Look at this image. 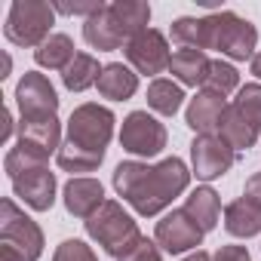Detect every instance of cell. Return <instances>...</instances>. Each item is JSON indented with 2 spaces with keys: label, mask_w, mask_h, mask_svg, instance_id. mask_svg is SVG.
<instances>
[{
  "label": "cell",
  "mask_w": 261,
  "mask_h": 261,
  "mask_svg": "<svg viewBox=\"0 0 261 261\" xmlns=\"http://www.w3.org/2000/svg\"><path fill=\"white\" fill-rule=\"evenodd\" d=\"M114 136V114L101 105H80L74 108L71 120H68V145L105 157V148Z\"/></svg>",
  "instance_id": "obj_3"
},
{
  "label": "cell",
  "mask_w": 261,
  "mask_h": 261,
  "mask_svg": "<svg viewBox=\"0 0 261 261\" xmlns=\"http://www.w3.org/2000/svg\"><path fill=\"white\" fill-rule=\"evenodd\" d=\"M172 40L181 49H209V22L206 19H175L172 22Z\"/></svg>",
  "instance_id": "obj_24"
},
{
  "label": "cell",
  "mask_w": 261,
  "mask_h": 261,
  "mask_svg": "<svg viewBox=\"0 0 261 261\" xmlns=\"http://www.w3.org/2000/svg\"><path fill=\"white\" fill-rule=\"evenodd\" d=\"M224 227L233 237H255V233H261V206H255L246 197L233 200L224 209Z\"/></svg>",
  "instance_id": "obj_17"
},
{
  "label": "cell",
  "mask_w": 261,
  "mask_h": 261,
  "mask_svg": "<svg viewBox=\"0 0 261 261\" xmlns=\"http://www.w3.org/2000/svg\"><path fill=\"white\" fill-rule=\"evenodd\" d=\"M233 105L255 129H261V83H246Z\"/></svg>",
  "instance_id": "obj_28"
},
{
  "label": "cell",
  "mask_w": 261,
  "mask_h": 261,
  "mask_svg": "<svg viewBox=\"0 0 261 261\" xmlns=\"http://www.w3.org/2000/svg\"><path fill=\"white\" fill-rule=\"evenodd\" d=\"M120 145L123 151L136 154V157H157L166 148V126L154 120L148 111H133L123 120Z\"/></svg>",
  "instance_id": "obj_7"
},
{
  "label": "cell",
  "mask_w": 261,
  "mask_h": 261,
  "mask_svg": "<svg viewBox=\"0 0 261 261\" xmlns=\"http://www.w3.org/2000/svg\"><path fill=\"white\" fill-rule=\"evenodd\" d=\"M0 261H25L13 246H4V243H0Z\"/></svg>",
  "instance_id": "obj_34"
},
{
  "label": "cell",
  "mask_w": 261,
  "mask_h": 261,
  "mask_svg": "<svg viewBox=\"0 0 261 261\" xmlns=\"http://www.w3.org/2000/svg\"><path fill=\"white\" fill-rule=\"evenodd\" d=\"M10 68H13V62H10V56H4V77L10 74Z\"/></svg>",
  "instance_id": "obj_38"
},
{
  "label": "cell",
  "mask_w": 261,
  "mask_h": 261,
  "mask_svg": "<svg viewBox=\"0 0 261 261\" xmlns=\"http://www.w3.org/2000/svg\"><path fill=\"white\" fill-rule=\"evenodd\" d=\"M215 261H252V258H249V249L243 246H221L215 252Z\"/></svg>",
  "instance_id": "obj_32"
},
{
  "label": "cell",
  "mask_w": 261,
  "mask_h": 261,
  "mask_svg": "<svg viewBox=\"0 0 261 261\" xmlns=\"http://www.w3.org/2000/svg\"><path fill=\"white\" fill-rule=\"evenodd\" d=\"M191 181L188 166L178 157H166L157 166H145L136 160H126L114 169V188L117 194L133 206L139 215H157L163 212Z\"/></svg>",
  "instance_id": "obj_1"
},
{
  "label": "cell",
  "mask_w": 261,
  "mask_h": 261,
  "mask_svg": "<svg viewBox=\"0 0 261 261\" xmlns=\"http://www.w3.org/2000/svg\"><path fill=\"white\" fill-rule=\"evenodd\" d=\"M185 212L197 221V227L206 233L218 224V215H221V203H218V194L212 188H197L188 203H185Z\"/></svg>",
  "instance_id": "obj_21"
},
{
  "label": "cell",
  "mask_w": 261,
  "mask_h": 261,
  "mask_svg": "<svg viewBox=\"0 0 261 261\" xmlns=\"http://www.w3.org/2000/svg\"><path fill=\"white\" fill-rule=\"evenodd\" d=\"M101 160H105V157L86 154V151H80V148H74V145H68V142L59 148V166H62L65 172H92Z\"/></svg>",
  "instance_id": "obj_27"
},
{
  "label": "cell",
  "mask_w": 261,
  "mask_h": 261,
  "mask_svg": "<svg viewBox=\"0 0 261 261\" xmlns=\"http://www.w3.org/2000/svg\"><path fill=\"white\" fill-rule=\"evenodd\" d=\"M126 59L136 65L139 74H160V71H166L169 62H172L166 37H163L160 31H154V28L142 31L139 37H133V40L126 43Z\"/></svg>",
  "instance_id": "obj_10"
},
{
  "label": "cell",
  "mask_w": 261,
  "mask_h": 261,
  "mask_svg": "<svg viewBox=\"0 0 261 261\" xmlns=\"http://www.w3.org/2000/svg\"><path fill=\"white\" fill-rule=\"evenodd\" d=\"M16 101H19L22 120H46V117H56L59 111V95L53 83L37 71H25V77L16 86Z\"/></svg>",
  "instance_id": "obj_8"
},
{
  "label": "cell",
  "mask_w": 261,
  "mask_h": 261,
  "mask_svg": "<svg viewBox=\"0 0 261 261\" xmlns=\"http://www.w3.org/2000/svg\"><path fill=\"white\" fill-rule=\"evenodd\" d=\"M105 206V188L95 178H71L65 185V209L77 218H92Z\"/></svg>",
  "instance_id": "obj_13"
},
{
  "label": "cell",
  "mask_w": 261,
  "mask_h": 261,
  "mask_svg": "<svg viewBox=\"0 0 261 261\" xmlns=\"http://www.w3.org/2000/svg\"><path fill=\"white\" fill-rule=\"evenodd\" d=\"M108 13H111L114 25L123 34L126 43L133 37H139L142 31H148V22H151V7L139 4V0H120V4H111Z\"/></svg>",
  "instance_id": "obj_15"
},
{
  "label": "cell",
  "mask_w": 261,
  "mask_h": 261,
  "mask_svg": "<svg viewBox=\"0 0 261 261\" xmlns=\"http://www.w3.org/2000/svg\"><path fill=\"white\" fill-rule=\"evenodd\" d=\"M139 89V74H133L126 65L120 62H111L101 68V77H98V92L105 98H114V101H126L133 98Z\"/></svg>",
  "instance_id": "obj_16"
},
{
  "label": "cell",
  "mask_w": 261,
  "mask_h": 261,
  "mask_svg": "<svg viewBox=\"0 0 261 261\" xmlns=\"http://www.w3.org/2000/svg\"><path fill=\"white\" fill-rule=\"evenodd\" d=\"M83 37H86V43H89L92 49H98V53L117 49V46L123 43V34L117 31V25H114L108 7H101L95 16L86 19V25H83Z\"/></svg>",
  "instance_id": "obj_18"
},
{
  "label": "cell",
  "mask_w": 261,
  "mask_h": 261,
  "mask_svg": "<svg viewBox=\"0 0 261 261\" xmlns=\"http://www.w3.org/2000/svg\"><path fill=\"white\" fill-rule=\"evenodd\" d=\"M117 261H163V258H160V249H157L148 237H139Z\"/></svg>",
  "instance_id": "obj_30"
},
{
  "label": "cell",
  "mask_w": 261,
  "mask_h": 261,
  "mask_svg": "<svg viewBox=\"0 0 261 261\" xmlns=\"http://www.w3.org/2000/svg\"><path fill=\"white\" fill-rule=\"evenodd\" d=\"M53 261H98V258H95V252H92L83 240H65V243L56 249Z\"/></svg>",
  "instance_id": "obj_29"
},
{
  "label": "cell",
  "mask_w": 261,
  "mask_h": 261,
  "mask_svg": "<svg viewBox=\"0 0 261 261\" xmlns=\"http://www.w3.org/2000/svg\"><path fill=\"white\" fill-rule=\"evenodd\" d=\"M10 133H13V114H10V111H4V129H0V142H7V139H10Z\"/></svg>",
  "instance_id": "obj_35"
},
{
  "label": "cell",
  "mask_w": 261,
  "mask_h": 261,
  "mask_svg": "<svg viewBox=\"0 0 261 261\" xmlns=\"http://www.w3.org/2000/svg\"><path fill=\"white\" fill-rule=\"evenodd\" d=\"M74 43L68 34H49L37 49H34V59L40 68H49V71H65L71 62H74Z\"/></svg>",
  "instance_id": "obj_20"
},
{
  "label": "cell",
  "mask_w": 261,
  "mask_h": 261,
  "mask_svg": "<svg viewBox=\"0 0 261 261\" xmlns=\"http://www.w3.org/2000/svg\"><path fill=\"white\" fill-rule=\"evenodd\" d=\"M209 62L212 59H206V53H200V49H178V53H172L169 68H172V74L185 86H203V77L209 71Z\"/></svg>",
  "instance_id": "obj_22"
},
{
  "label": "cell",
  "mask_w": 261,
  "mask_h": 261,
  "mask_svg": "<svg viewBox=\"0 0 261 261\" xmlns=\"http://www.w3.org/2000/svg\"><path fill=\"white\" fill-rule=\"evenodd\" d=\"M227 105H224V95H215V92H200L197 98H191L188 105V126L200 136H212L221 129V117H224Z\"/></svg>",
  "instance_id": "obj_14"
},
{
  "label": "cell",
  "mask_w": 261,
  "mask_h": 261,
  "mask_svg": "<svg viewBox=\"0 0 261 261\" xmlns=\"http://www.w3.org/2000/svg\"><path fill=\"white\" fill-rule=\"evenodd\" d=\"M185 261H212V258H209V255H206L203 249H197V252H194V255H188Z\"/></svg>",
  "instance_id": "obj_36"
},
{
  "label": "cell",
  "mask_w": 261,
  "mask_h": 261,
  "mask_svg": "<svg viewBox=\"0 0 261 261\" xmlns=\"http://www.w3.org/2000/svg\"><path fill=\"white\" fill-rule=\"evenodd\" d=\"M209 22V49H221L224 56L246 62L255 59V43H258V31L252 22L240 19L237 13H212L206 16Z\"/></svg>",
  "instance_id": "obj_5"
},
{
  "label": "cell",
  "mask_w": 261,
  "mask_h": 261,
  "mask_svg": "<svg viewBox=\"0 0 261 261\" xmlns=\"http://www.w3.org/2000/svg\"><path fill=\"white\" fill-rule=\"evenodd\" d=\"M0 243L13 246L25 261H37L43 252V233L13 200L0 203Z\"/></svg>",
  "instance_id": "obj_6"
},
{
  "label": "cell",
  "mask_w": 261,
  "mask_h": 261,
  "mask_svg": "<svg viewBox=\"0 0 261 261\" xmlns=\"http://www.w3.org/2000/svg\"><path fill=\"white\" fill-rule=\"evenodd\" d=\"M181 101H185V92H181V86H175L172 80H154V83L148 86V105H151L157 114H163V117H172V114L181 108Z\"/></svg>",
  "instance_id": "obj_25"
},
{
  "label": "cell",
  "mask_w": 261,
  "mask_h": 261,
  "mask_svg": "<svg viewBox=\"0 0 261 261\" xmlns=\"http://www.w3.org/2000/svg\"><path fill=\"white\" fill-rule=\"evenodd\" d=\"M13 191L22 203H28L31 209L37 212H46L53 209L56 203V175L46 169V166H37V169H28L22 175L13 178Z\"/></svg>",
  "instance_id": "obj_12"
},
{
  "label": "cell",
  "mask_w": 261,
  "mask_h": 261,
  "mask_svg": "<svg viewBox=\"0 0 261 261\" xmlns=\"http://www.w3.org/2000/svg\"><path fill=\"white\" fill-rule=\"evenodd\" d=\"M252 74L261 80V53H255V59H252Z\"/></svg>",
  "instance_id": "obj_37"
},
{
  "label": "cell",
  "mask_w": 261,
  "mask_h": 261,
  "mask_svg": "<svg viewBox=\"0 0 261 261\" xmlns=\"http://www.w3.org/2000/svg\"><path fill=\"white\" fill-rule=\"evenodd\" d=\"M53 16H56V10L49 4H43V0H16L10 7L4 34L16 46H40L49 37Z\"/></svg>",
  "instance_id": "obj_4"
},
{
  "label": "cell",
  "mask_w": 261,
  "mask_h": 261,
  "mask_svg": "<svg viewBox=\"0 0 261 261\" xmlns=\"http://www.w3.org/2000/svg\"><path fill=\"white\" fill-rule=\"evenodd\" d=\"M53 10H59V13H65V16H95V13L101 10V4H59V7H53Z\"/></svg>",
  "instance_id": "obj_31"
},
{
  "label": "cell",
  "mask_w": 261,
  "mask_h": 261,
  "mask_svg": "<svg viewBox=\"0 0 261 261\" xmlns=\"http://www.w3.org/2000/svg\"><path fill=\"white\" fill-rule=\"evenodd\" d=\"M237 83H240V74H237L233 65H227V62H221V59L209 62V71H206V77H203V89H206V92L227 95V92L237 89Z\"/></svg>",
  "instance_id": "obj_26"
},
{
  "label": "cell",
  "mask_w": 261,
  "mask_h": 261,
  "mask_svg": "<svg viewBox=\"0 0 261 261\" xmlns=\"http://www.w3.org/2000/svg\"><path fill=\"white\" fill-rule=\"evenodd\" d=\"M218 136L233 148V151H246V148H252L255 145V139H258V129L237 111V105H227V111H224V117H221V129H218Z\"/></svg>",
  "instance_id": "obj_19"
},
{
  "label": "cell",
  "mask_w": 261,
  "mask_h": 261,
  "mask_svg": "<svg viewBox=\"0 0 261 261\" xmlns=\"http://www.w3.org/2000/svg\"><path fill=\"white\" fill-rule=\"evenodd\" d=\"M191 160H194L197 178L212 181V178H221V175L233 166L237 151H233L218 133H212V136H197V139L191 142Z\"/></svg>",
  "instance_id": "obj_9"
},
{
  "label": "cell",
  "mask_w": 261,
  "mask_h": 261,
  "mask_svg": "<svg viewBox=\"0 0 261 261\" xmlns=\"http://www.w3.org/2000/svg\"><path fill=\"white\" fill-rule=\"evenodd\" d=\"M86 233L114 258H120L129 246L142 237L136 221H133V215H126L123 206L114 203V200H105V206L92 218H86Z\"/></svg>",
  "instance_id": "obj_2"
},
{
  "label": "cell",
  "mask_w": 261,
  "mask_h": 261,
  "mask_svg": "<svg viewBox=\"0 0 261 261\" xmlns=\"http://www.w3.org/2000/svg\"><path fill=\"white\" fill-rule=\"evenodd\" d=\"M243 197H246V200H252L255 206H261V172H258V175H252V178L246 181Z\"/></svg>",
  "instance_id": "obj_33"
},
{
  "label": "cell",
  "mask_w": 261,
  "mask_h": 261,
  "mask_svg": "<svg viewBox=\"0 0 261 261\" xmlns=\"http://www.w3.org/2000/svg\"><path fill=\"white\" fill-rule=\"evenodd\" d=\"M157 243L169 255H178V252L197 249L203 243V230L185 209H172L169 215H163V221H157Z\"/></svg>",
  "instance_id": "obj_11"
},
{
  "label": "cell",
  "mask_w": 261,
  "mask_h": 261,
  "mask_svg": "<svg viewBox=\"0 0 261 261\" xmlns=\"http://www.w3.org/2000/svg\"><path fill=\"white\" fill-rule=\"evenodd\" d=\"M98 77H101V68H98V62H95L89 53H77L74 62H71V65L65 68V74H62L65 86H68L71 92L89 89L92 83H98Z\"/></svg>",
  "instance_id": "obj_23"
}]
</instances>
